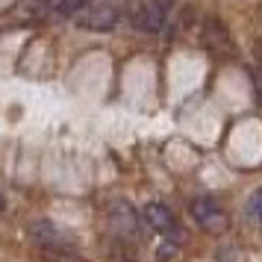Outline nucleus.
I'll use <instances>...</instances> for the list:
<instances>
[{"mask_svg": "<svg viewBox=\"0 0 262 262\" xmlns=\"http://www.w3.org/2000/svg\"><path fill=\"white\" fill-rule=\"evenodd\" d=\"M142 218L147 221V227L150 230H156V233H174L177 230V218H174V212L168 209L165 203H147L144 206V212H142Z\"/></svg>", "mask_w": 262, "mask_h": 262, "instance_id": "39448f33", "label": "nucleus"}, {"mask_svg": "<svg viewBox=\"0 0 262 262\" xmlns=\"http://www.w3.org/2000/svg\"><path fill=\"white\" fill-rule=\"evenodd\" d=\"M38 253H41V259H45V262H85L83 256H80L74 248H68L65 242L41 245V248H38Z\"/></svg>", "mask_w": 262, "mask_h": 262, "instance_id": "0eeeda50", "label": "nucleus"}, {"mask_svg": "<svg viewBox=\"0 0 262 262\" xmlns=\"http://www.w3.org/2000/svg\"><path fill=\"white\" fill-rule=\"evenodd\" d=\"M3 206H6V201H3V198H0V209H3Z\"/></svg>", "mask_w": 262, "mask_h": 262, "instance_id": "9b49d317", "label": "nucleus"}, {"mask_svg": "<svg viewBox=\"0 0 262 262\" xmlns=\"http://www.w3.org/2000/svg\"><path fill=\"white\" fill-rule=\"evenodd\" d=\"M121 18V6L115 0H89L83 9L74 12V21L83 30H95V33H106L118 24Z\"/></svg>", "mask_w": 262, "mask_h": 262, "instance_id": "f257e3e1", "label": "nucleus"}, {"mask_svg": "<svg viewBox=\"0 0 262 262\" xmlns=\"http://www.w3.org/2000/svg\"><path fill=\"white\" fill-rule=\"evenodd\" d=\"M171 6H174V0H144V3H139L133 21H136V27L144 30V33H159L168 21Z\"/></svg>", "mask_w": 262, "mask_h": 262, "instance_id": "20e7f679", "label": "nucleus"}, {"mask_svg": "<svg viewBox=\"0 0 262 262\" xmlns=\"http://www.w3.org/2000/svg\"><path fill=\"white\" fill-rule=\"evenodd\" d=\"M189 212H191V218H194L206 233H212V236H221V233H227V227H230V218H227L224 206L218 201H212V198H194V201L189 203Z\"/></svg>", "mask_w": 262, "mask_h": 262, "instance_id": "7ed1b4c3", "label": "nucleus"}, {"mask_svg": "<svg viewBox=\"0 0 262 262\" xmlns=\"http://www.w3.org/2000/svg\"><path fill=\"white\" fill-rule=\"evenodd\" d=\"M250 215H253V221H256L259 230H262V189H256L250 194Z\"/></svg>", "mask_w": 262, "mask_h": 262, "instance_id": "9d476101", "label": "nucleus"}, {"mask_svg": "<svg viewBox=\"0 0 262 262\" xmlns=\"http://www.w3.org/2000/svg\"><path fill=\"white\" fill-rule=\"evenodd\" d=\"M27 236L33 238L38 248H41V245H53V242H62V238H59V230H56L53 224H48V221H36V224H30Z\"/></svg>", "mask_w": 262, "mask_h": 262, "instance_id": "6e6552de", "label": "nucleus"}, {"mask_svg": "<svg viewBox=\"0 0 262 262\" xmlns=\"http://www.w3.org/2000/svg\"><path fill=\"white\" fill-rule=\"evenodd\" d=\"M85 3H89V0H50V12L68 18V15H74L77 9H83Z\"/></svg>", "mask_w": 262, "mask_h": 262, "instance_id": "1a4fd4ad", "label": "nucleus"}, {"mask_svg": "<svg viewBox=\"0 0 262 262\" xmlns=\"http://www.w3.org/2000/svg\"><path fill=\"white\" fill-rule=\"evenodd\" d=\"M201 41H203V48L209 50V56H215V59H233V56H236L233 36H230L227 24L218 15H206V18H203Z\"/></svg>", "mask_w": 262, "mask_h": 262, "instance_id": "f03ea898", "label": "nucleus"}, {"mask_svg": "<svg viewBox=\"0 0 262 262\" xmlns=\"http://www.w3.org/2000/svg\"><path fill=\"white\" fill-rule=\"evenodd\" d=\"M109 224L115 227V233L121 238H127L136 233V215H133V206L127 201H115L109 206Z\"/></svg>", "mask_w": 262, "mask_h": 262, "instance_id": "423d86ee", "label": "nucleus"}]
</instances>
